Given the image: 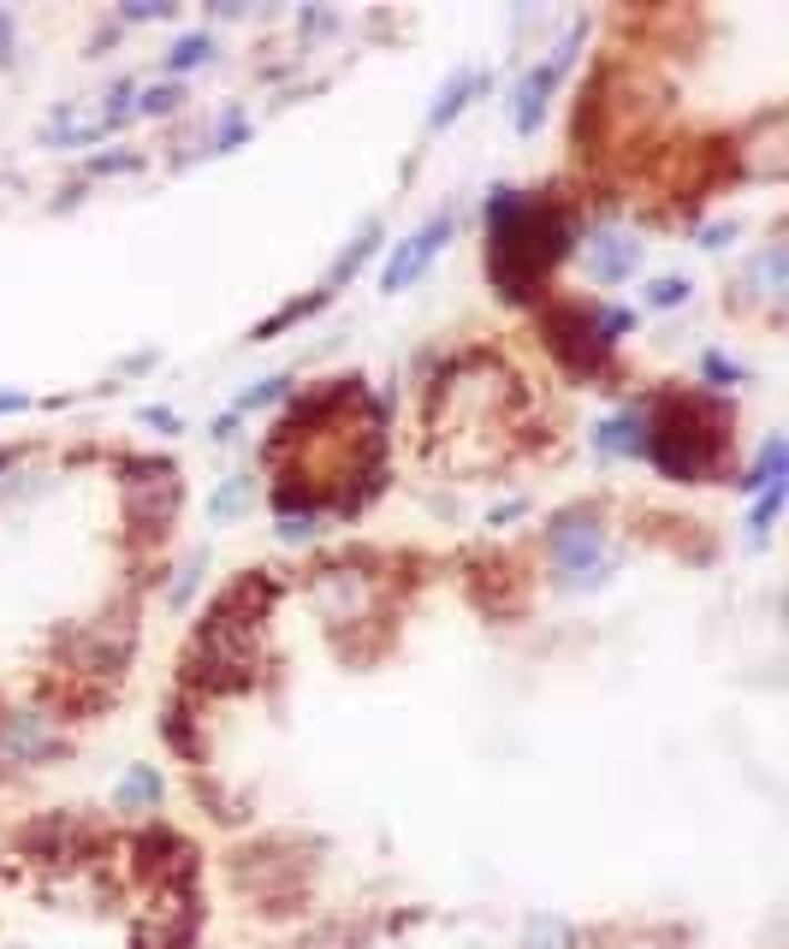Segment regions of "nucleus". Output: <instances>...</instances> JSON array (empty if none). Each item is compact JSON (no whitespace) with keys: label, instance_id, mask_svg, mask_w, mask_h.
<instances>
[{"label":"nucleus","instance_id":"obj_1","mask_svg":"<svg viewBox=\"0 0 789 949\" xmlns=\"http://www.w3.org/2000/svg\"><path fill=\"white\" fill-rule=\"evenodd\" d=\"M611 546H606V528H599V516H581V511H570V516H558L553 523V576L564 582V588H576V594H588V588H599V582L611 576Z\"/></svg>","mask_w":789,"mask_h":949},{"label":"nucleus","instance_id":"obj_2","mask_svg":"<svg viewBox=\"0 0 789 949\" xmlns=\"http://www.w3.org/2000/svg\"><path fill=\"white\" fill-rule=\"evenodd\" d=\"M452 232H457V202H445V209L427 220L422 232H409L398 250H392V262H386V273H381V291L386 297H398V291H409L422 280L427 267H434V255L452 244Z\"/></svg>","mask_w":789,"mask_h":949},{"label":"nucleus","instance_id":"obj_3","mask_svg":"<svg viewBox=\"0 0 789 949\" xmlns=\"http://www.w3.org/2000/svg\"><path fill=\"white\" fill-rule=\"evenodd\" d=\"M576 42H581V24L570 30V42H564L553 60H540L535 72H528V78L517 83V131H523V137H528V131H540V119H546V101H553L558 78H564V65H570V54H576Z\"/></svg>","mask_w":789,"mask_h":949},{"label":"nucleus","instance_id":"obj_4","mask_svg":"<svg viewBox=\"0 0 789 949\" xmlns=\"http://www.w3.org/2000/svg\"><path fill=\"white\" fill-rule=\"evenodd\" d=\"M54 724H48V713H37V706H19V713L0 718V759H12V766H30V759L54 754Z\"/></svg>","mask_w":789,"mask_h":949},{"label":"nucleus","instance_id":"obj_5","mask_svg":"<svg viewBox=\"0 0 789 949\" xmlns=\"http://www.w3.org/2000/svg\"><path fill=\"white\" fill-rule=\"evenodd\" d=\"M594 452L599 457H647V410H617L594 422Z\"/></svg>","mask_w":789,"mask_h":949},{"label":"nucleus","instance_id":"obj_6","mask_svg":"<svg viewBox=\"0 0 789 949\" xmlns=\"http://www.w3.org/2000/svg\"><path fill=\"white\" fill-rule=\"evenodd\" d=\"M641 262V244L629 232H617V226H599L594 238H588V267H594V280L599 285H617L629 267Z\"/></svg>","mask_w":789,"mask_h":949},{"label":"nucleus","instance_id":"obj_7","mask_svg":"<svg viewBox=\"0 0 789 949\" xmlns=\"http://www.w3.org/2000/svg\"><path fill=\"white\" fill-rule=\"evenodd\" d=\"M475 90H487V72H457V78L439 90L434 108H427V131H445V125H452V119L475 101Z\"/></svg>","mask_w":789,"mask_h":949},{"label":"nucleus","instance_id":"obj_8","mask_svg":"<svg viewBox=\"0 0 789 949\" xmlns=\"http://www.w3.org/2000/svg\"><path fill=\"white\" fill-rule=\"evenodd\" d=\"M209 60H220V42L209 37V30H191V37H179L173 48H166V78H184V72H196V65H209Z\"/></svg>","mask_w":789,"mask_h":949},{"label":"nucleus","instance_id":"obj_9","mask_svg":"<svg viewBox=\"0 0 789 949\" xmlns=\"http://www.w3.org/2000/svg\"><path fill=\"white\" fill-rule=\"evenodd\" d=\"M374 250H381V220H368V226H363V232H356L351 244H345V255H338V262H333V273H327V291L351 285V280H356V267H363Z\"/></svg>","mask_w":789,"mask_h":949},{"label":"nucleus","instance_id":"obj_10","mask_svg":"<svg viewBox=\"0 0 789 949\" xmlns=\"http://www.w3.org/2000/svg\"><path fill=\"white\" fill-rule=\"evenodd\" d=\"M783 470H789V445L783 440H766L760 463H753L748 475H736V487H742V493H766V487H778V481H783Z\"/></svg>","mask_w":789,"mask_h":949},{"label":"nucleus","instance_id":"obj_11","mask_svg":"<svg viewBox=\"0 0 789 949\" xmlns=\"http://www.w3.org/2000/svg\"><path fill=\"white\" fill-rule=\"evenodd\" d=\"M179 101H184V83L161 78V83H149V90H136V119H166V113H179Z\"/></svg>","mask_w":789,"mask_h":949},{"label":"nucleus","instance_id":"obj_12","mask_svg":"<svg viewBox=\"0 0 789 949\" xmlns=\"http://www.w3.org/2000/svg\"><path fill=\"white\" fill-rule=\"evenodd\" d=\"M689 297H695V285L682 280V273H659V280L641 285V303H647V309H682Z\"/></svg>","mask_w":789,"mask_h":949},{"label":"nucleus","instance_id":"obj_13","mask_svg":"<svg viewBox=\"0 0 789 949\" xmlns=\"http://www.w3.org/2000/svg\"><path fill=\"white\" fill-rule=\"evenodd\" d=\"M523 949H576V938H570L564 920H553V913H535L528 931H523Z\"/></svg>","mask_w":789,"mask_h":949},{"label":"nucleus","instance_id":"obj_14","mask_svg":"<svg viewBox=\"0 0 789 949\" xmlns=\"http://www.w3.org/2000/svg\"><path fill=\"white\" fill-rule=\"evenodd\" d=\"M783 493H789L783 481L760 493V505H753V516H748V541H753V546H766V534H771V523H778V511H783Z\"/></svg>","mask_w":789,"mask_h":949},{"label":"nucleus","instance_id":"obj_15","mask_svg":"<svg viewBox=\"0 0 789 949\" xmlns=\"http://www.w3.org/2000/svg\"><path fill=\"white\" fill-rule=\"evenodd\" d=\"M161 801V778H154L149 766H136L125 784H119V807H154Z\"/></svg>","mask_w":789,"mask_h":949},{"label":"nucleus","instance_id":"obj_16","mask_svg":"<svg viewBox=\"0 0 789 949\" xmlns=\"http://www.w3.org/2000/svg\"><path fill=\"white\" fill-rule=\"evenodd\" d=\"M244 498H250V481L237 475V481H226V487L209 498V516H214V523H232V516L244 511Z\"/></svg>","mask_w":789,"mask_h":949},{"label":"nucleus","instance_id":"obj_17","mask_svg":"<svg viewBox=\"0 0 789 949\" xmlns=\"http://www.w3.org/2000/svg\"><path fill=\"white\" fill-rule=\"evenodd\" d=\"M700 374H707L712 386H742V380H748V369H736V362L718 356V351H700Z\"/></svg>","mask_w":789,"mask_h":949},{"label":"nucleus","instance_id":"obj_18","mask_svg":"<svg viewBox=\"0 0 789 949\" xmlns=\"http://www.w3.org/2000/svg\"><path fill=\"white\" fill-rule=\"evenodd\" d=\"M285 392H291V386H285V374H273V380H262V386H250L244 398H237L232 416H244V410H262V404H280Z\"/></svg>","mask_w":789,"mask_h":949},{"label":"nucleus","instance_id":"obj_19","mask_svg":"<svg viewBox=\"0 0 789 949\" xmlns=\"http://www.w3.org/2000/svg\"><path fill=\"white\" fill-rule=\"evenodd\" d=\"M113 19L119 24H166V19H179V7H166V0L161 7H119Z\"/></svg>","mask_w":789,"mask_h":949},{"label":"nucleus","instance_id":"obj_20","mask_svg":"<svg viewBox=\"0 0 789 949\" xmlns=\"http://www.w3.org/2000/svg\"><path fill=\"white\" fill-rule=\"evenodd\" d=\"M131 166H136L131 149H108V154H95V161L83 166V172H90V179H108V172H131Z\"/></svg>","mask_w":789,"mask_h":949},{"label":"nucleus","instance_id":"obj_21","mask_svg":"<svg viewBox=\"0 0 789 949\" xmlns=\"http://www.w3.org/2000/svg\"><path fill=\"white\" fill-rule=\"evenodd\" d=\"M136 422H149L154 434H173V440L184 434V416H179V410H161V404H149L143 416H136Z\"/></svg>","mask_w":789,"mask_h":949},{"label":"nucleus","instance_id":"obj_22","mask_svg":"<svg viewBox=\"0 0 789 949\" xmlns=\"http://www.w3.org/2000/svg\"><path fill=\"white\" fill-rule=\"evenodd\" d=\"M338 12L333 7H303V30H333Z\"/></svg>","mask_w":789,"mask_h":949},{"label":"nucleus","instance_id":"obj_23","mask_svg":"<svg viewBox=\"0 0 789 949\" xmlns=\"http://www.w3.org/2000/svg\"><path fill=\"white\" fill-rule=\"evenodd\" d=\"M0 60H12V12L0 7Z\"/></svg>","mask_w":789,"mask_h":949},{"label":"nucleus","instance_id":"obj_24","mask_svg":"<svg viewBox=\"0 0 789 949\" xmlns=\"http://www.w3.org/2000/svg\"><path fill=\"white\" fill-rule=\"evenodd\" d=\"M730 238H736V226H707V238H700V244H707V250H725Z\"/></svg>","mask_w":789,"mask_h":949},{"label":"nucleus","instance_id":"obj_25","mask_svg":"<svg viewBox=\"0 0 789 949\" xmlns=\"http://www.w3.org/2000/svg\"><path fill=\"white\" fill-rule=\"evenodd\" d=\"M12 410H30V392H0V416H12Z\"/></svg>","mask_w":789,"mask_h":949},{"label":"nucleus","instance_id":"obj_26","mask_svg":"<svg viewBox=\"0 0 789 949\" xmlns=\"http://www.w3.org/2000/svg\"><path fill=\"white\" fill-rule=\"evenodd\" d=\"M209 434H214V445H220V440H232V434H237V416H220V422L209 427Z\"/></svg>","mask_w":789,"mask_h":949}]
</instances>
